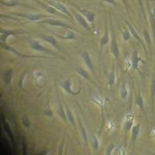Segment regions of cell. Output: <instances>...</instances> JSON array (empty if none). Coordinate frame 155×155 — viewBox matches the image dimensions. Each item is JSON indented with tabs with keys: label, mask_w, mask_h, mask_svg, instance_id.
<instances>
[{
	"label": "cell",
	"mask_w": 155,
	"mask_h": 155,
	"mask_svg": "<svg viewBox=\"0 0 155 155\" xmlns=\"http://www.w3.org/2000/svg\"><path fill=\"white\" fill-rule=\"evenodd\" d=\"M30 46L32 49L35 50V51H39V52H51L48 48H46L44 46H43L41 43L38 41L36 40H30Z\"/></svg>",
	"instance_id": "obj_15"
},
{
	"label": "cell",
	"mask_w": 155,
	"mask_h": 155,
	"mask_svg": "<svg viewBox=\"0 0 155 155\" xmlns=\"http://www.w3.org/2000/svg\"><path fill=\"white\" fill-rule=\"evenodd\" d=\"M143 37H144L145 41L147 42V45L149 46V48L150 50V45H151V38H150V35L149 34L148 31L147 30H145L143 31Z\"/></svg>",
	"instance_id": "obj_33"
},
{
	"label": "cell",
	"mask_w": 155,
	"mask_h": 155,
	"mask_svg": "<svg viewBox=\"0 0 155 155\" xmlns=\"http://www.w3.org/2000/svg\"><path fill=\"white\" fill-rule=\"evenodd\" d=\"M134 124V113L132 112H129L126 116L125 120L124 123V130L125 132H129L131 130Z\"/></svg>",
	"instance_id": "obj_9"
},
{
	"label": "cell",
	"mask_w": 155,
	"mask_h": 155,
	"mask_svg": "<svg viewBox=\"0 0 155 155\" xmlns=\"http://www.w3.org/2000/svg\"><path fill=\"white\" fill-rule=\"evenodd\" d=\"M65 112H66V116H67V119H68V121L70 123L73 127L75 126V123H74V116H73L72 113L71 111L70 110L68 107H66L65 109Z\"/></svg>",
	"instance_id": "obj_28"
},
{
	"label": "cell",
	"mask_w": 155,
	"mask_h": 155,
	"mask_svg": "<svg viewBox=\"0 0 155 155\" xmlns=\"http://www.w3.org/2000/svg\"><path fill=\"white\" fill-rule=\"evenodd\" d=\"M127 95H128V90H127L126 83H122L121 86H120V96L123 99H127Z\"/></svg>",
	"instance_id": "obj_27"
},
{
	"label": "cell",
	"mask_w": 155,
	"mask_h": 155,
	"mask_svg": "<svg viewBox=\"0 0 155 155\" xmlns=\"http://www.w3.org/2000/svg\"><path fill=\"white\" fill-rule=\"evenodd\" d=\"M109 42V32H108L107 25L106 24V27H105V33L102 38L100 39V47L102 48L104 46H106V44Z\"/></svg>",
	"instance_id": "obj_22"
},
{
	"label": "cell",
	"mask_w": 155,
	"mask_h": 155,
	"mask_svg": "<svg viewBox=\"0 0 155 155\" xmlns=\"http://www.w3.org/2000/svg\"><path fill=\"white\" fill-rule=\"evenodd\" d=\"M147 1H153V2H155V0H147Z\"/></svg>",
	"instance_id": "obj_46"
},
{
	"label": "cell",
	"mask_w": 155,
	"mask_h": 155,
	"mask_svg": "<svg viewBox=\"0 0 155 155\" xmlns=\"http://www.w3.org/2000/svg\"><path fill=\"white\" fill-rule=\"evenodd\" d=\"M138 3H139L140 6V9L141 10L143 11V2H142V0H137Z\"/></svg>",
	"instance_id": "obj_43"
},
{
	"label": "cell",
	"mask_w": 155,
	"mask_h": 155,
	"mask_svg": "<svg viewBox=\"0 0 155 155\" xmlns=\"http://www.w3.org/2000/svg\"><path fill=\"white\" fill-rule=\"evenodd\" d=\"M34 1H36V2H37L39 5H41L43 9H44V10H46L48 13H50V14H54V15H56V16H63V15H62V12H58V10H56V9H55L54 7H53L52 5H47L45 2H41V1H39V0H34Z\"/></svg>",
	"instance_id": "obj_7"
},
{
	"label": "cell",
	"mask_w": 155,
	"mask_h": 155,
	"mask_svg": "<svg viewBox=\"0 0 155 155\" xmlns=\"http://www.w3.org/2000/svg\"><path fill=\"white\" fill-rule=\"evenodd\" d=\"M44 114L47 116H49V117H52L53 116V111H52V109L51 108H48L44 110Z\"/></svg>",
	"instance_id": "obj_40"
},
{
	"label": "cell",
	"mask_w": 155,
	"mask_h": 155,
	"mask_svg": "<svg viewBox=\"0 0 155 155\" xmlns=\"http://www.w3.org/2000/svg\"><path fill=\"white\" fill-rule=\"evenodd\" d=\"M150 99L153 115L154 114V102H155V73L152 76L151 85H150Z\"/></svg>",
	"instance_id": "obj_16"
},
{
	"label": "cell",
	"mask_w": 155,
	"mask_h": 155,
	"mask_svg": "<svg viewBox=\"0 0 155 155\" xmlns=\"http://www.w3.org/2000/svg\"><path fill=\"white\" fill-rule=\"evenodd\" d=\"M75 71L76 72L79 74V75H81L83 78H85L87 81H90V76L88 74V72L83 68L82 67H81V66H76Z\"/></svg>",
	"instance_id": "obj_21"
},
{
	"label": "cell",
	"mask_w": 155,
	"mask_h": 155,
	"mask_svg": "<svg viewBox=\"0 0 155 155\" xmlns=\"http://www.w3.org/2000/svg\"><path fill=\"white\" fill-rule=\"evenodd\" d=\"M148 14H149V21L150 23V27H151L152 34L153 37V41L155 43V17L153 16L152 11L148 8Z\"/></svg>",
	"instance_id": "obj_20"
},
{
	"label": "cell",
	"mask_w": 155,
	"mask_h": 155,
	"mask_svg": "<svg viewBox=\"0 0 155 155\" xmlns=\"http://www.w3.org/2000/svg\"><path fill=\"white\" fill-rule=\"evenodd\" d=\"M115 148H116V145L113 144V143H110V144L107 147V148H106V154L107 155L111 154L112 152L113 151V150H114Z\"/></svg>",
	"instance_id": "obj_37"
},
{
	"label": "cell",
	"mask_w": 155,
	"mask_h": 155,
	"mask_svg": "<svg viewBox=\"0 0 155 155\" xmlns=\"http://www.w3.org/2000/svg\"><path fill=\"white\" fill-rule=\"evenodd\" d=\"M1 4L2 5L7 6V7H16L17 5H20V2L16 0H9V1H6V2H2L1 1Z\"/></svg>",
	"instance_id": "obj_26"
},
{
	"label": "cell",
	"mask_w": 155,
	"mask_h": 155,
	"mask_svg": "<svg viewBox=\"0 0 155 155\" xmlns=\"http://www.w3.org/2000/svg\"><path fill=\"white\" fill-rule=\"evenodd\" d=\"M41 38L44 40V41H46L47 43L48 44H51L54 48H55L56 49L58 50H60V47H59V44H58V41H57L56 39L53 37V36H51V35H41Z\"/></svg>",
	"instance_id": "obj_17"
},
{
	"label": "cell",
	"mask_w": 155,
	"mask_h": 155,
	"mask_svg": "<svg viewBox=\"0 0 155 155\" xmlns=\"http://www.w3.org/2000/svg\"><path fill=\"white\" fill-rule=\"evenodd\" d=\"M110 51H111V53L114 56L116 61L120 64V49H119L118 44H117V41H116L114 34H113L111 42H110Z\"/></svg>",
	"instance_id": "obj_4"
},
{
	"label": "cell",
	"mask_w": 155,
	"mask_h": 155,
	"mask_svg": "<svg viewBox=\"0 0 155 155\" xmlns=\"http://www.w3.org/2000/svg\"><path fill=\"white\" fill-rule=\"evenodd\" d=\"M56 36L58 37H59L60 39H62V40H65V41H70V40H75L76 36L75 34L72 30H68V31L66 33L65 36H61L59 34H56Z\"/></svg>",
	"instance_id": "obj_23"
},
{
	"label": "cell",
	"mask_w": 155,
	"mask_h": 155,
	"mask_svg": "<svg viewBox=\"0 0 155 155\" xmlns=\"http://www.w3.org/2000/svg\"><path fill=\"white\" fill-rule=\"evenodd\" d=\"M80 127H81V137H82L84 141H85V144L87 145L88 144V136H87V132L86 130H85V127H83L82 125L80 124Z\"/></svg>",
	"instance_id": "obj_34"
},
{
	"label": "cell",
	"mask_w": 155,
	"mask_h": 155,
	"mask_svg": "<svg viewBox=\"0 0 155 155\" xmlns=\"http://www.w3.org/2000/svg\"><path fill=\"white\" fill-rule=\"evenodd\" d=\"M151 11H152V13H153V16H154V17H155V5H154V6H153V9H152Z\"/></svg>",
	"instance_id": "obj_45"
},
{
	"label": "cell",
	"mask_w": 155,
	"mask_h": 155,
	"mask_svg": "<svg viewBox=\"0 0 155 155\" xmlns=\"http://www.w3.org/2000/svg\"><path fill=\"white\" fill-rule=\"evenodd\" d=\"M76 8L78 9V11L81 12L83 16H85V19H86L88 21V23H89L91 25H92V26H93L94 23H95V13H94L93 12H92V11H89V10H88V9H81V8L78 7V6H76Z\"/></svg>",
	"instance_id": "obj_8"
},
{
	"label": "cell",
	"mask_w": 155,
	"mask_h": 155,
	"mask_svg": "<svg viewBox=\"0 0 155 155\" xmlns=\"http://www.w3.org/2000/svg\"><path fill=\"white\" fill-rule=\"evenodd\" d=\"M12 71H6L2 74V79H3L5 85H9L11 82V79H12Z\"/></svg>",
	"instance_id": "obj_25"
},
{
	"label": "cell",
	"mask_w": 155,
	"mask_h": 155,
	"mask_svg": "<svg viewBox=\"0 0 155 155\" xmlns=\"http://www.w3.org/2000/svg\"><path fill=\"white\" fill-rule=\"evenodd\" d=\"M136 104L137 105L138 107L140 108V109L141 110V112L144 114V116L147 117V113L146 110H145L144 108V103H143V97H142V95H141L140 91L139 90V92H138L137 96V99H136Z\"/></svg>",
	"instance_id": "obj_18"
},
{
	"label": "cell",
	"mask_w": 155,
	"mask_h": 155,
	"mask_svg": "<svg viewBox=\"0 0 155 155\" xmlns=\"http://www.w3.org/2000/svg\"><path fill=\"white\" fill-rule=\"evenodd\" d=\"M131 61H132V68L134 70L140 72L139 69V64L140 62H143V60L138 54L137 50H135L134 51V53L132 54V58H131Z\"/></svg>",
	"instance_id": "obj_11"
},
{
	"label": "cell",
	"mask_w": 155,
	"mask_h": 155,
	"mask_svg": "<svg viewBox=\"0 0 155 155\" xmlns=\"http://www.w3.org/2000/svg\"><path fill=\"white\" fill-rule=\"evenodd\" d=\"M126 24H127V27H128L129 30H130V32L131 35H132L133 37H134V38L137 40V42L140 44L141 46L143 47V50H144V51H145V53H146V54H147V48H146V47H145L144 43H143V41H142V39H141V37H140V35L138 34V33L137 32V30H135V28H134V27H133L132 25H131L130 23H127V22H126Z\"/></svg>",
	"instance_id": "obj_5"
},
{
	"label": "cell",
	"mask_w": 155,
	"mask_h": 155,
	"mask_svg": "<svg viewBox=\"0 0 155 155\" xmlns=\"http://www.w3.org/2000/svg\"><path fill=\"white\" fill-rule=\"evenodd\" d=\"M116 82V74H115L114 70L111 71V72L109 73V76H108V83H109V86L112 87Z\"/></svg>",
	"instance_id": "obj_29"
},
{
	"label": "cell",
	"mask_w": 155,
	"mask_h": 155,
	"mask_svg": "<svg viewBox=\"0 0 155 155\" xmlns=\"http://www.w3.org/2000/svg\"><path fill=\"white\" fill-rule=\"evenodd\" d=\"M41 23L44 24L50 25V26H53V27H63V28H68L70 30H73V27L69 26L68 24L65 23L64 22L58 20V19H44Z\"/></svg>",
	"instance_id": "obj_2"
},
{
	"label": "cell",
	"mask_w": 155,
	"mask_h": 155,
	"mask_svg": "<svg viewBox=\"0 0 155 155\" xmlns=\"http://www.w3.org/2000/svg\"><path fill=\"white\" fill-rule=\"evenodd\" d=\"M46 2L48 4V5H52L53 7H54L55 9H56L57 10L59 11V12H62V13H64V14H65V15H67V16H68L69 18H71V19H73L72 15L71 14L70 12L68 10L67 8H66L65 6H64V5L62 3H61V2H55V1H52V0H50V1H46Z\"/></svg>",
	"instance_id": "obj_3"
},
{
	"label": "cell",
	"mask_w": 155,
	"mask_h": 155,
	"mask_svg": "<svg viewBox=\"0 0 155 155\" xmlns=\"http://www.w3.org/2000/svg\"><path fill=\"white\" fill-rule=\"evenodd\" d=\"M3 129H4V130L5 131V133H6V134H8V136H9V137H10L11 139L13 140V136H12V131H11L10 128H9L7 123H5V124H3Z\"/></svg>",
	"instance_id": "obj_36"
},
{
	"label": "cell",
	"mask_w": 155,
	"mask_h": 155,
	"mask_svg": "<svg viewBox=\"0 0 155 155\" xmlns=\"http://www.w3.org/2000/svg\"><path fill=\"white\" fill-rule=\"evenodd\" d=\"M27 144H26V142H24V140H23V141H22V152H23V154H26L27 153Z\"/></svg>",
	"instance_id": "obj_41"
},
{
	"label": "cell",
	"mask_w": 155,
	"mask_h": 155,
	"mask_svg": "<svg viewBox=\"0 0 155 155\" xmlns=\"http://www.w3.org/2000/svg\"><path fill=\"white\" fill-rule=\"evenodd\" d=\"M74 18L78 21V23H79L81 25V27H84V29L88 31H91V27H90V23H88V21L84 17L83 15L79 14V13H78V12H74Z\"/></svg>",
	"instance_id": "obj_12"
},
{
	"label": "cell",
	"mask_w": 155,
	"mask_h": 155,
	"mask_svg": "<svg viewBox=\"0 0 155 155\" xmlns=\"http://www.w3.org/2000/svg\"><path fill=\"white\" fill-rule=\"evenodd\" d=\"M124 63H125V67L127 71L130 70V68H132V61L130 62V60L129 56L127 54H126L124 57Z\"/></svg>",
	"instance_id": "obj_35"
},
{
	"label": "cell",
	"mask_w": 155,
	"mask_h": 155,
	"mask_svg": "<svg viewBox=\"0 0 155 155\" xmlns=\"http://www.w3.org/2000/svg\"><path fill=\"white\" fill-rule=\"evenodd\" d=\"M0 33H1V37H0L1 44H5L7 38L10 36L16 37L18 35L23 34V31H19V30H1Z\"/></svg>",
	"instance_id": "obj_1"
},
{
	"label": "cell",
	"mask_w": 155,
	"mask_h": 155,
	"mask_svg": "<svg viewBox=\"0 0 155 155\" xmlns=\"http://www.w3.org/2000/svg\"><path fill=\"white\" fill-rule=\"evenodd\" d=\"M81 58H82L83 61H84V62H85V65L88 68V69H89V70L91 71L94 74H95L93 63H92V59H91V57H90L88 52H87V51H84V52H82V54H81Z\"/></svg>",
	"instance_id": "obj_14"
},
{
	"label": "cell",
	"mask_w": 155,
	"mask_h": 155,
	"mask_svg": "<svg viewBox=\"0 0 155 155\" xmlns=\"http://www.w3.org/2000/svg\"><path fill=\"white\" fill-rule=\"evenodd\" d=\"M103 1L106 2H108V3H109V4H112V5H115V6L116 5V1H115V0H103Z\"/></svg>",
	"instance_id": "obj_42"
},
{
	"label": "cell",
	"mask_w": 155,
	"mask_h": 155,
	"mask_svg": "<svg viewBox=\"0 0 155 155\" xmlns=\"http://www.w3.org/2000/svg\"><path fill=\"white\" fill-rule=\"evenodd\" d=\"M130 30H129L128 27H125L124 28V30L122 32V37L124 39V41H127L130 40Z\"/></svg>",
	"instance_id": "obj_30"
},
{
	"label": "cell",
	"mask_w": 155,
	"mask_h": 155,
	"mask_svg": "<svg viewBox=\"0 0 155 155\" xmlns=\"http://www.w3.org/2000/svg\"><path fill=\"white\" fill-rule=\"evenodd\" d=\"M121 2H123V4H124V7H125L126 11H127L128 16H130V7H129V4H128V2H127V0H121Z\"/></svg>",
	"instance_id": "obj_38"
},
{
	"label": "cell",
	"mask_w": 155,
	"mask_h": 155,
	"mask_svg": "<svg viewBox=\"0 0 155 155\" xmlns=\"http://www.w3.org/2000/svg\"><path fill=\"white\" fill-rule=\"evenodd\" d=\"M21 122H22V124H23V125L27 129H29L30 127V126H31L30 120H29L28 116H27V115H24V116H22Z\"/></svg>",
	"instance_id": "obj_32"
},
{
	"label": "cell",
	"mask_w": 155,
	"mask_h": 155,
	"mask_svg": "<svg viewBox=\"0 0 155 155\" xmlns=\"http://www.w3.org/2000/svg\"><path fill=\"white\" fill-rule=\"evenodd\" d=\"M58 115L60 116L61 118L64 120V122L68 121L67 119V116H66V112L64 111V109L63 106L61 104L60 105V107H59V111H58Z\"/></svg>",
	"instance_id": "obj_31"
},
{
	"label": "cell",
	"mask_w": 155,
	"mask_h": 155,
	"mask_svg": "<svg viewBox=\"0 0 155 155\" xmlns=\"http://www.w3.org/2000/svg\"><path fill=\"white\" fill-rule=\"evenodd\" d=\"M27 74V71H25V72H23V74L20 75V78H19V85L20 88H23V80H24V78H25V75Z\"/></svg>",
	"instance_id": "obj_39"
},
{
	"label": "cell",
	"mask_w": 155,
	"mask_h": 155,
	"mask_svg": "<svg viewBox=\"0 0 155 155\" xmlns=\"http://www.w3.org/2000/svg\"><path fill=\"white\" fill-rule=\"evenodd\" d=\"M90 142H91V145L92 147L93 148V150L97 151L99 149V142L98 138L95 136H92L90 138Z\"/></svg>",
	"instance_id": "obj_24"
},
{
	"label": "cell",
	"mask_w": 155,
	"mask_h": 155,
	"mask_svg": "<svg viewBox=\"0 0 155 155\" xmlns=\"http://www.w3.org/2000/svg\"><path fill=\"white\" fill-rule=\"evenodd\" d=\"M118 152H119V153H120V154H126L125 151H124V150H122V148H121V147H120V150H118Z\"/></svg>",
	"instance_id": "obj_44"
},
{
	"label": "cell",
	"mask_w": 155,
	"mask_h": 155,
	"mask_svg": "<svg viewBox=\"0 0 155 155\" xmlns=\"http://www.w3.org/2000/svg\"><path fill=\"white\" fill-rule=\"evenodd\" d=\"M1 47H2L3 49L6 50V51H9V52H12V54H14L17 55V56L19 57H23V58H48L47 57H41V56H29V55H26V54H23L19 53V51H16L13 47L12 46H9V45H7L6 44H1Z\"/></svg>",
	"instance_id": "obj_13"
},
{
	"label": "cell",
	"mask_w": 155,
	"mask_h": 155,
	"mask_svg": "<svg viewBox=\"0 0 155 155\" xmlns=\"http://www.w3.org/2000/svg\"><path fill=\"white\" fill-rule=\"evenodd\" d=\"M61 88H63L68 94H70V95H78V94L80 93V90L79 91H78L77 92L73 91L72 88H71V78H69L62 81L61 84Z\"/></svg>",
	"instance_id": "obj_10"
},
{
	"label": "cell",
	"mask_w": 155,
	"mask_h": 155,
	"mask_svg": "<svg viewBox=\"0 0 155 155\" xmlns=\"http://www.w3.org/2000/svg\"><path fill=\"white\" fill-rule=\"evenodd\" d=\"M140 124H138L135 126H133L131 129V134H132V141L133 143H135V141L137 139L138 136H139L140 131Z\"/></svg>",
	"instance_id": "obj_19"
},
{
	"label": "cell",
	"mask_w": 155,
	"mask_h": 155,
	"mask_svg": "<svg viewBox=\"0 0 155 155\" xmlns=\"http://www.w3.org/2000/svg\"><path fill=\"white\" fill-rule=\"evenodd\" d=\"M15 16H19V17L26 18L29 21H39L43 18L46 17V16L44 14H30V13H14Z\"/></svg>",
	"instance_id": "obj_6"
}]
</instances>
